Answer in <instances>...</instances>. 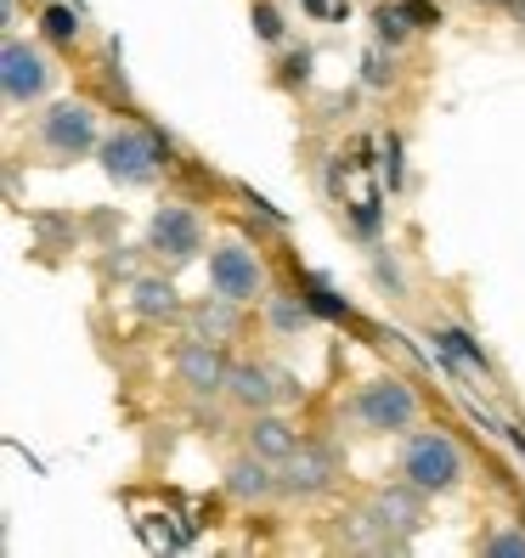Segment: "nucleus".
<instances>
[{
	"instance_id": "obj_1",
	"label": "nucleus",
	"mask_w": 525,
	"mask_h": 558,
	"mask_svg": "<svg viewBox=\"0 0 525 558\" xmlns=\"http://www.w3.org/2000/svg\"><path fill=\"white\" fill-rule=\"evenodd\" d=\"M103 175L119 181V186H153L158 170L176 163V142L164 136L158 124H119L103 136Z\"/></svg>"
},
{
	"instance_id": "obj_2",
	"label": "nucleus",
	"mask_w": 525,
	"mask_h": 558,
	"mask_svg": "<svg viewBox=\"0 0 525 558\" xmlns=\"http://www.w3.org/2000/svg\"><path fill=\"white\" fill-rule=\"evenodd\" d=\"M464 446H457L446 429H413L407 446H402V474L430 490V497H446V490L464 485Z\"/></svg>"
},
{
	"instance_id": "obj_3",
	"label": "nucleus",
	"mask_w": 525,
	"mask_h": 558,
	"mask_svg": "<svg viewBox=\"0 0 525 558\" xmlns=\"http://www.w3.org/2000/svg\"><path fill=\"white\" fill-rule=\"evenodd\" d=\"M350 423H356V429H368V435H407L413 423H418L413 384L396 378V373L368 378V384L350 396Z\"/></svg>"
},
{
	"instance_id": "obj_4",
	"label": "nucleus",
	"mask_w": 525,
	"mask_h": 558,
	"mask_svg": "<svg viewBox=\"0 0 525 558\" xmlns=\"http://www.w3.org/2000/svg\"><path fill=\"white\" fill-rule=\"evenodd\" d=\"M35 136H40V153L51 163H69V158H85L91 147H103V136H96V113L85 102H57L40 113L35 124Z\"/></svg>"
},
{
	"instance_id": "obj_5",
	"label": "nucleus",
	"mask_w": 525,
	"mask_h": 558,
	"mask_svg": "<svg viewBox=\"0 0 525 558\" xmlns=\"http://www.w3.org/2000/svg\"><path fill=\"white\" fill-rule=\"evenodd\" d=\"M339 474H345L339 446H327V440H300V451H294L288 463H283V497L311 502V497H322V490H334Z\"/></svg>"
},
{
	"instance_id": "obj_6",
	"label": "nucleus",
	"mask_w": 525,
	"mask_h": 558,
	"mask_svg": "<svg viewBox=\"0 0 525 558\" xmlns=\"http://www.w3.org/2000/svg\"><path fill=\"white\" fill-rule=\"evenodd\" d=\"M147 248H153L158 259H170V266L199 259V248H204V220H199V209H187V204H158L153 220H147Z\"/></svg>"
},
{
	"instance_id": "obj_7",
	"label": "nucleus",
	"mask_w": 525,
	"mask_h": 558,
	"mask_svg": "<svg viewBox=\"0 0 525 558\" xmlns=\"http://www.w3.org/2000/svg\"><path fill=\"white\" fill-rule=\"evenodd\" d=\"M210 288L226 293V300L249 305L260 288H266V266H260V254L238 238H226L220 248H210Z\"/></svg>"
},
{
	"instance_id": "obj_8",
	"label": "nucleus",
	"mask_w": 525,
	"mask_h": 558,
	"mask_svg": "<svg viewBox=\"0 0 525 558\" xmlns=\"http://www.w3.org/2000/svg\"><path fill=\"white\" fill-rule=\"evenodd\" d=\"M0 85H7V102L12 108H35L40 96L51 90V62L28 46V40H7V51H0Z\"/></svg>"
},
{
	"instance_id": "obj_9",
	"label": "nucleus",
	"mask_w": 525,
	"mask_h": 558,
	"mask_svg": "<svg viewBox=\"0 0 525 558\" xmlns=\"http://www.w3.org/2000/svg\"><path fill=\"white\" fill-rule=\"evenodd\" d=\"M176 378L192 389V396H220L226 378H232V367H226L220 344H210V339L192 333V339L176 344Z\"/></svg>"
},
{
	"instance_id": "obj_10",
	"label": "nucleus",
	"mask_w": 525,
	"mask_h": 558,
	"mask_svg": "<svg viewBox=\"0 0 525 558\" xmlns=\"http://www.w3.org/2000/svg\"><path fill=\"white\" fill-rule=\"evenodd\" d=\"M423 497H430V490H418L413 480H402V485H379L368 508H373V519H379L396 542H413V536L423 531Z\"/></svg>"
},
{
	"instance_id": "obj_11",
	"label": "nucleus",
	"mask_w": 525,
	"mask_h": 558,
	"mask_svg": "<svg viewBox=\"0 0 525 558\" xmlns=\"http://www.w3.org/2000/svg\"><path fill=\"white\" fill-rule=\"evenodd\" d=\"M283 490V474L272 457H260V451H243L226 463V497H238V502H272Z\"/></svg>"
},
{
	"instance_id": "obj_12",
	"label": "nucleus",
	"mask_w": 525,
	"mask_h": 558,
	"mask_svg": "<svg viewBox=\"0 0 525 558\" xmlns=\"http://www.w3.org/2000/svg\"><path fill=\"white\" fill-rule=\"evenodd\" d=\"M430 339H435V361H441L446 373L469 367V373L491 378V355L480 350V339L469 333V327H457V322H435V327H430Z\"/></svg>"
},
{
	"instance_id": "obj_13",
	"label": "nucleus",
	"mask_w": 525,
	"mask_h": 558,
	"mask_svg": "<svg viewBox=\"0 0 525 558\" xmlns=\"http://www.w3.org/2000/svg\"><path fill=\"white\" fill-rule=\"evenodd\" d=\"M226 396H232L238 407L249 412H266L283 401V384H277V367H266V361H238L232 378H226Z\"/></svg>"
},
{
	"instance_id": "obj_14",
	"label": "nucleus",
	"mask_w": 525,
	"mask_h": 558,
	"mask_svg": "<svg viewBox=\"0 0 525 558\" xmlns=\"http://www.w3.org/2000/svg\"><path fill=\"white\" fill-rule=\"evenodd\" d=\"M249 451L272 457V463L283 469L288 457L300 451V429H294V423H283V417H272V412H254V423H249Z\"/></svg>"
},
{
	"instance_id": "obj_15",
	"label": "nucleus",
	"mask_w": 525,
	"mask_h": 558,
	"mask_svg": "<svg viewBox=\"0 0 525 558\" xmlns=\"http://www.w3.org/2000/svg\"><path fill=\"white\" fill-rule=\"evenodd\" d=\"M311 300H306V293L300 288H277V293H266V327H272V333L277 339H300L306 333V327H311Z\"/></svg>"
},
{
	"instance_id": "obj_16",
	"label": "nucleus",
	"mask_w": 525,
	"mask_h": 558,
	"mask_svg": "<svg viewBox=\"0 0 525 558\" xmlns=\"http://www.w3.org/2000/svg\"><path fill=\"white\" fill-rule=\"evenodd\" d=\"M130 305H136L142 322H176L181 316V300H176L170 277H136L130 282Z\"/></svg>"
},
{
	"instance_id": "obj_17",
	"label": "nucleus",
	"mask_w": 525,
	"mask_h": 558,
	"mask_svg": "<svg viewBox=\"0 0 525 558\" xmlns=\"http://www.w3.org/2000/svg\"><path fill=\"white\" fill-rule=\"evenodd\" d=\"M187 316H192V333L210 339V344H226L238 333V300H226V293H210V300H199Z\"/></svg>"
},
{
	"instance_id": "obj_18",
	"label": "nucleus",
	"mask_w": 525,
	"mask_h": 558,
	"mask_svg": "<svg viewBox=\"0 0 525 558\" xmlns=\"http://www.w3.org/2000/svg\"><path fill=\"white\" fill-rule=\"evenodd\" d=\"M294 288L311 300V311L322 316V322H356V305L345 300V293L327 282V277H317V271H294Z\"/></svg>"
},
{
	"instance_id": "obj_19",
	"label": "nucleus",
	"mask_w": 525,
	"mask_h": 558,
	"mask_svg": "<svg viewBox=\"0 0 525 558\" xmlns=\"http://www.w3.org/2000/svg\"><path fill=\"white\" fill-rule=\"evenodd\" d=\"M85 28V7L80 0H51V7H40V35L51 46H74Z\"/></svg>"
},
{
	"instance_id": "obj_20",
	"label": "nucleus",
	"mask_w": 525,
	"mask_h": 558,
	"mask_svg": "<svg viewBox=\"0 0 525 558\" xmlns=\"http://www.w3.org/2000/svg\"><path fill=\"white\" fill-rule=\"evenodd\" d=\"M345 215L356 226V238H379V226H384V192L379 186H362L356 198H345Z\"/></svg>"
},
{
	"instance_id": "obj_21",
	"label": "nucleus",
	"mask_w": 525,
	"mask_h": 558,
	"mask_svg": "<svg viewBox=\"0 0 525 558\" xmlns=\"http://www.w3.org/2000/svg\"><path fill=\"white\" fill-rule=\"evenodd\" d=\"M373 175H379V186H390V192L407 186V158H402V136H396V130H384V136H379V163H373Z\"/></svg>"
},
{
	"instance_id": "obj_22",
	"label": "nucleus",
	"mask_w": 525,
	"mask_h": 558,
	"mask_svg": "<svg viewBox=\"0 0 525 558\" xmlns=\"http://www.w3.org/2000/svg\"><path fill=\"white\" fill-rule=\"evenodd\" d=\"M390 80H396V46L373 40V46L362 51V85H368V90H390Z\"/></svg>"
},
{
	"instance_id": "obj_23",
	"label": "nucleus",
	"mask_w": 525,
	"mask_h": 558,
	"mask_svg": "<svg viewBox=\"0 0 525 558\" xmlns=\"http://www.w3.org/2000/svg\"><path fill=\"white\" fill-rule=\"evenodd\" d=\"M373 35H379L384 46H402V40L413 35V23H407V7H402V0H384V7H373Z\"/></svg>"
},
{
	"instance_id": "obj_24",
	"label": "nucleus",
	"mask_w": 525,
	"mask_h": 558,
	"mask_svg": "<svg viewBox=\"0 0 525 558\" xmlns=\"http://www.w3.org/2000/svg\"><path fill=\"white\" fill-rule=\"evenodd\" d=\"M311 62H317L311 46L283 51V62H277V85H283V90H306V85H311Z\"/></svg>"
},
{
	"instance_id": "obj_25",
	"label": "nucleus",
	"mask_w": 525,
	"mask_h": 558,
	"mask_svg": "<svg viewBox=\"0 0 525 558\" xmlns=\"http://www.w3.org/2000/svg\"><path fill=\"white\" fill-rule=\"evenodd\" d=\"M249 23H254V40H260V46H283V40H288V23H283V12L272 7V0H254Z\"/></svg>"
},
{
	"instance_id": "obj_26",
	"label": "nucleus",
	"mask_w": 525,
	"mask_h": 558,
	"mask_svg": "<svg viewBox=\"0 0 525 558\" xmlns=\"http://www.w3.org/2000/svg\"><path fill=\"white\" fill-rule=\"evenodd\" d=\"M373 282L390 293V300H402V293H407V271H402V259L390 248H373Z\"/></svg>"
},
{
	"instance_id": "obj_27",
	"label": "nucleus",
	"mask_w": 525,
	"mask_h": 558,
	"mask_svg": "<svg viewBox=\"0 0 525 558\" xmlns=\"http://www.w3.org/2000/svg\"><path fill=\"white\" fill-rule=\"evenodd\" d=\"M480 553H491V558H525V531H491L480 542Z\"/></svg>"
},
{
	"instance_id": "obj_28",
	"label": "nucleus",
	"mask_w": 525,
	"mask_h": 558,
	"mask_svg": "<svg viewBox=\"0 0 525 558\" xmlns=\"http://www.w3.org/2000/svg\"><path fill=\"white\" fill-rule=\"evenodd\" d=\"M311 23H345L350 17V0H300Z\"/></svg>"
},
{
	"instance_id": "obj_29",
	"label": "nucleus",
	"mask_w": 525,
	"mask_h": 558,
	"mask_svg": "<svg viewBox=\"0 0 525 558\" xmlns=\"http://www.w3.org/2000/svg\"><path fill=\"white\" fill-rule=\"evenodd\" d=\"M402 7H407V23L413 28H441V0H402Z\"/></svg>"
},
{
	"instance_id": "obj_30",
	"label": "nucleus",
	"mask_w": 525,
	"mask_h": 558,
	"mask_svg": "<svg viewBox=\"0 0 525 558\" xmlns=\"http://www.w3.org/2000/svg\"><path fill=\"white\" fill-rule=\"evenodd\" d=\"M243 204H249V209H254L260 220H272V226H277V232H283V226H288V215H283V209H277L272 198H260V192H254V186H243Z\"/></svg>"
},
{
	"instance_id": "obj_31",
	"label": "nucleus",
	"mask_w": 525,
	"mask_h": 558,
	"mask_svg": "<svg viewBox=\"0 0 525 558\" xmlns=\"http://www.w3.org/2000/svg\"><path fill=\"white\" fill-rule=\"evenodd\" d=\"M503 435H509V440H514V451L525 457V423H503Z\"/></svg>"
},
{
	"instance_id": "obj_32",
	"label": "nucleus",
	"mask_w": 525,
	"mask_h": 558,
	"mask_svg": "<svg viewBox=\"0 0 525 558\" xmlns=\"http://www.w3.org/2000/svg\"><path fill=\"white\" fill-rule=\"evenodd\" d=\"M480 7H520V0H480Z\"/></svg>"
},
{
	"instance_id": "obj_33",
	"label": "nucleus",
	"mask_w": 525,
	"mask_h": 558,
	"mask_svg": "<svg viewBox=\"0 0 525 558\" xmlns=\"http://www.w3.org/2000/svg\"><path fill=\"white\" fill-rule=\"evenodd\" d=\"M514 12H520V23H525V0H520V7H514Z\"/></svg>"
}]
</instances>
